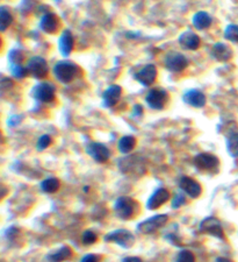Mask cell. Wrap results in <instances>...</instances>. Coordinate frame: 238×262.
<instances>
[{"label":"cell","mask_w":238,"mask_h":262,"mask_svg":"<svg viewBox=\"0 0 238 262\" xmlns=\"http://www.w3.org/2000/svg\"><path fill=\"white\" fill-rule=\"evenodd\" d=\"M200 231L203 233H208L210 236L224 239V231L221 225V222L215 217H208L200 223Z\"/></svg>","instance_id":"cell-11"},{"label":"cell","mask_w":238,"mask_h":262,"mask_svg":"<svg viewBox=\"0 0 238 262\" xmlns=\"http://www.w3.org/2000/svg\"><path fill=\"white\" fill-rule=\"evenodd\" d=\"M166 99L167 92L163 89H151L146 96V103L153 110H163Z\"/></svg>","instance_id":"cell-10"},{"label":"cell","mask_w":238,"mask_h":262,"mask_svg":"<svg viewBox=\"0 0 238 262\" xmlns=\"http://www.w3.org/2000/svg\"><path fill=\"white\" fill-rule=\"evenodd\" d=\"M134 77L143 86L153 85L157 78V68L154 64H148L139 72H136Z\"/></svg>","instance_id":"cell-14"},{"label":"cell","mask_w":238,"mask_h":262,"mask_svg":"<svg viewBox=\"0 0 238 262\" xmlns=\"http://www.w3.org/2000/svg\"><path fill=\"white\" fill-rule=\"evenodd\" d=\"M168 217L166 215H157L151 217V218L144 220V222L140 223L136 227V231L141 234H151L156 232L157 230H159L160 227H163L165 224L167 223Z\"/></svg>","instance_id":"cell-6"},{"label":"cell","mask_w":238,"mask_h":262,"mask_svg":"<svg viewBox=\"0 0 238 262\" xmlns=\"http://www.w3.org/2000/svg\"><path fill=\"white\" fill-rule=\"evenodd\" d=\"M215 262H234L233 260H230V259H228V258H223V257H220V258H217Z\"/></svg>","instance_id":"cell-38"},{"label":"cell","mask_w":238,"mask_h":262,"mask_svg":"<svg viewBox=\"0 0 238 262\" xmlns=\"http://www.w3.org/2000/svg\"><path fill=\"white\" fill-rule=\"evenodd\" d=\"M54 75L63 84H69L78 75L79 69L70 61H61L54 65Z\"/></svg>","instance_id":"cell-3"},{"label":"cell","mask_w":238,"mask_h":262,"mask_svg":"<svg viewBox=\"0 0 238 262\" xmlns=\"http://www.w3.org/2000/svg\"><path fill=\"white\" fill-rule=\"evenodd\" d=\"M122 262H143L142 259L137 258V257H127L122 260Z\"/></svg>","instance_id":"cell-36"},{"label":"cell","mask_w":238,"mask_h":262,"mask_svg":"<svg viewBox=\"0 0 238 262\" xmlns=\"http://www.w3.org/2000/svg\"><path fill=\"white\" fill-rule=\"evenodd\" d=\"M136 143H137V140L135 136L125 135L119 140V144H117V147H119V150L121 151L122 154H129L130 151H133L134 148L136 147Z\"/></svg>","instance_id":"cell-24"},{"label":"cell","mask_w":238,"mask_h":262,"mask_svg":"<svg viewBox=\"0 0 238 262\" xmlns=\"http://www.w3.org/2000/svg\"><path fill=\"white\" fill-rule=\"evenodd\" d=\"M164 65L168 71L171 72H181L188 67V60L186 58L185 55L177 51H171L165 56Z\"/></svg>","instance_id":"cell-9"},{"label":"cell","mask_w":238,"mask_h":262,"mask_svg":"<svg viewBox=\"0 0 238 262\" xmlns=\"http://www.w3.org/2000/svg\"><path fill=\"white\" fill-rule=\"evenodd\" d=\"M86 153L98 163H105L109 160V149L100 142H91L86 146Z\"/></svg>","instance_id":"cell-12"},{"label":"cell","mask_w":238,"mask_h":262,"mask_svg":"<svg viewBox=\"0 0 238 262\" xmlns=\"http://www.w3.org/2000/svg\"><path fill=\"white\" fill-rule=\"evenodd\" d=\"M175 262H195V257L191 251H181L178 254Z\"/></svg>","instance_id":"cell-33"},{"label":"cell","mask_w":238,"mask_h":262,"mask_svg":"<svg viewBox=\"0 0 238 262\" xmlns=\"http://www.w3.org/2000/svg\"><path fill=\"white\" fill-rule=\"evenodd\" d=\"M32 95L37 102L51 103L54 102L55 96H56V89L51 83L42 82L34 86Z\"/></svg>","instance_id":"cell-7"},{"label":"cell","mask_w":238,"mask_h":262,"mask_svg":"<svg viewBox=\"0 0 238 262\" xmlns=\"http://www.w3.org/2000/svg\"><path fill=\"white\" fill-rule=\"evenodd\" d=\"M23 58H25V56H23V53L19 49H12L8 53L9 64H21Z\"/></svg>","instance_id":"cell-30"},{"label":"cell","mask_w":238,"mask_h":262,"mask_svg":"<svg viewBox=\"0 0 238 262\" xmlns=\"http://www.w3.org/2000/svg\"><path fill=\"white\" fill-rule=\"evenodd\" d=\"M212 22H213L212 16L205 11H200L198 13H195L192 19L193 26L195 27V29L199 30H205L207 28H209V27L212 26Z\"/></svg>","instance_id":"cell-22"},{"label":"cell","mask_w":238,"mask_h":262,"mask_svg":"<svg viewBox=\"0 0 238 262\" xmlns=\"http://www.w3.org/2000/svg\"><path fill=\"white\" fill-rule=\"evenodd\" d=\"M72 255V250L69 246H63L60 250H57L54 253L48 255V261L49 262H63L65 260H69Z\"/></svg>","instance_id":"cell-23"},{"label":"cell","mask_w":238,"mask_h":262,"mask_svg":"<svg viewBox=\"0 0 238 262\" xmlns=\"http://www.w3.org/2000/svg\"><path fill=\"white\" fill-rule=\"evenodd\" d=\"M81 241L86 246H89V245L95 244L98 241V236L93 231H85L81 236Z\"/></svg>","instance_id":"cell-31"},{"label":"cell","mask_w":238,"mask_h":262,"mask_svg":"<svg viewBox=\"0 0 238 262\" xmlns=\"http://www.w3.org/2000/svg\"><path fill=\"white\" fill-rule=\"evenodd\" d=\"M119 168L123 174L128 175V176H142L147 170L144 161L136 155L120 158Z\"/></svg>","instance_id":"cell-1"},{"label":"cell","mask_w":238,"mask_h":262,"mask_svg":"<svg viewBox=\"0 0 238 262\" xmlns=\"http://www.w3.org/2000/svg\"><path fill=\"white\" fill-rule=\"evenodd\" d=\"M213 58H215L219 62H228L233 57V50L228 44L223 42H217L212 47L210 50Z\"/></svg>","instance_id":"cell-20"},{"label":"cell","mask_w":238,"mask_h":262,"mask_svg":"<svg viewBox=\"0 0 238 262\" xmlns=\"http://www.w3.org/2000/svg\"><path fill=\"white\" fill-rule=\"evenodd\" d=\"M122 96L121 86L113 84L106 89L102 94V104L105 108H113L120 102Z\"/></svg>","instance_id":"cell-15"},{"label":"cell","mask_w":238,"mask_h":262,"mask_svg":"<svg viewBox=\"0 0 238 262\" xmlns=\"http://www.w3.org/2000/svg\"><path fill=\"white\" fill-rule=\"evenodd\" d=\"M193 164L200 171L214 172L220 168V160L213 154L201 153L193 158Z\"/></svg>","instance_id":"cell-4"},{"label":"cell","mask_w":238,"mask_h":262,"mask_svg":"<svg viewBox=\"0 0 238 262\" xmlns=\"http://www.w3.org/2000/svg\"><path fill=\"white\" fill-rule=\"evenodd\" d=\"M40 27L44 33L55 34L61 28V20L55 13L48 12L41 19Z\"/></svg>","instance_id":"cell-17"},{"label":"cell","mask_w":238,"mask_h":262,"mask_svg":"<svg viewBox=\"0 0 238 262\" xmlns=\"http://www.w3.org/2000/svg\"><path fill=\"white\" fill-rule=\"evenodd\" d=\"M168 199H170V192L166 189L160 188L157 189L153 195L150 196V198L147 202V208L149 210H156L159 209L161 205H164Z\"/></svg>","instance_id":"cell-19"},{"label":"cell","mask_w":238,"mask_h":262,"mask_svg":"<svg viewBox=\"0 0 238 262\" xmlns=\"http://www.w3.org/2000/svg\"><path fill=\"white\" fill-rule=\"evenodd\" d=\"M114 210H115L116 216L122 220H129L135 217L139 211V204L133 198L127 197V196H121L116 199L114 204Z\"/></svg>","instance_id":"cell-2"},{"label":"cell","mask_w":238,"mask_h":262,"mask_svg":"<svg viewBox=\"0 0 238 262\" xmlns=\"http://www.w3.org/2000/svg\"><path fill=\"white\" fill-rule=\"evenodd\" d=\"M179 187L185 194H187L189 197L198 198L202 194V188L198 181L193 180L188 176H184L179 181Z\"/></svg>","instance_id":"cell-16"},{"label":"cell","mask_w":238,"mask_h":262,"mask_svg":"<svg viewBox=\"0 0 238 262\" xmlns=\"http://www.w3.org/2000/svg\"><path fill=\"white\" fill-rule=\"evenodd\" d=\"M51 143H53V139H51V136L44 134V135H42L39 140H37L36 148H37V150L42 151L44 149H47V148L49 147Z\"/></svg>","instance_id":"cell-32"},{"label":"cell","mask_w":238,"mask_h":262,"mask_svg":"<svg viewBox=\"0 0 238 262\" xmlns=\"http://www.w3.org/2000/svg\"><path fill=\"white\" fill-rule=\"evenodd\" d=\"M61 187V182L56 177H49L47 180L42 181L41 183V189L46 194H54V192L58 191V189Z\"/></svg>","instance_id":"cell-25"},{"label":"cell","mask_w":238,"mask_h":262,"mask_svg":"<svg viewBox=\"0 0 238 262\" xmlns=\"http://www.w3.org/2000/svg\"><path fill=\"white\" fill-rule=\"evenodd\" d=\"M185 203H186V199L184 196L180 194H177L174 196V198L172 199V208L178 209V208H180L181 205H184Z\"/></svg>","instance_id":"cell-34"},{"label":"cell","mask_w":238,"mask_h":262,"mask_svg":"<svg viewBox=\"0 0 238 262\" xmlns=\"http://www.w3.org/2000/svg\"><path fill=\"white\" fill-rule=\"evenodd\" d=\"M182 101H184L185 104L192 106V108L201 109L206 105L207 98L202 91L198 90V89H191V90L186 91L182 96Z\"/></svg>","instance_id":"cell-13"},{"label":"cell","mask_w":238,"mask_h":262,"mask_svg":"<svg viewBox=\"0 0 238 262\" xmlns=\"http://www.w3.org/2000/svg\"><path fill=\"white\" fill-rule=\"evenodd\" d=\"M75 46V39L72 33L69 29H65L58 41V49L64 57H68L72 53Z\"/></svg>","instance_id":"cell-21"},{"label":"cell","mask_w":238,"mask_h":262,"mask_svg":"<svg viewBox=\"0 0 238 262\" xmlns=\"http://www.w3.org/2000/svg\"><path fill=\"white\" fill-rule=\"evenodd\" d=\"M224 37L228 41L238 43V25H228L224 30Z\"/></svg>","instance_id":"cell-28"},{"label":"cell","mask_w":238,"mask_h":262,"mask_svg":"<svg viewBox=\"0 0 238 262\" xmlns=\"http://www.w3.org/2000/svg\"><path fill=\"white\" fill-rule=\"evenodd\" d=\"M142 112H143V109H142V106L141 105H135V108H134V116H141L142 115Z\"/></svg>","instance_id":"cell-37"},{"label":"cell","mask_w":238,"mask_h":262,"mask_svg":"<svg viewBox=\"0 0 238 262\" xmlns=\"http://www.w3.org/2000/svg\"><path fill=\"white\" fill-rule=\"evenodd\" d=\"M227 149L230 156L238 157V133H234L228 137Z\"/></svg>","instance_id":"cell-27"},{"label":"cell","mask_w":238,"mask_h":262,"mask_svg":"<svg viewBox=\"0 0 238 262\" xmlns=\"http://www.w3.org/2000/svg\"><path fill=\"white\" fill-rule=\"evenodd\" d=\"M80 262H99V258L96 257V255L88 254L85 255V257L80 260Z\"/></svg>","instance_id":"cell-35"},{"label":"cell","mask_w":238,"mask_h":262,"mask_svg":"<svg viewBox=\"0 0 238 262\" xmlns=\"http://www.w3.org/2000/svg\"><path fill=\"white\" fill-rule=\"evenodd\" d=\"M26 69L28 75L37 79L44 78L49 72V67H48L47 61L41 56L30 57L26 64Z\"/></svg>","instance_id":"cell-5"},{"label":"cell","mask_w":238,"mask_h":262,"mask_svg":"<svg viewBox=\"0 0 238 262\" xmlns=\"http://www.w3.org/2000/svg\"><path fill=\"white\" fill-rule=\"evenodd\" d=\"M9 69H11L12 75L15 78H25L26 76H28L26 67H23L22 64H9Z\"/></svg>","instance_id":"cell-29"},{"label":"cell","mask_w":238,"mask_h":262,"mask_svg":"<svg viewBox=\"0 0 238 262\" xmlns=\"http://www.w3.org/2000/svg\"><path fill=\"white\" fill-rule=\"evenodd\" d=\"M179 44L187 50H196L199 49L200 44H201V40L198 34H195L192 30H186V32L181 33L179 35Z\"/></svg>","instance_id":"cell-18"},{"label":"cell","mask_w":238,"mask_h":262,"mask_svg":"<svg viewBox=\"0 0 238 262\" xmlns=\"http://www.w3.org/2000/svg\"><path fill=\"white\" fill-rule=\"evenodd\" d=\"M12 22L13 15L11 14V12L2 6V7L0 8V29H1V32H5V30L12 25Z\"/></svg>","instance_id":"cell-26"},{"label":"cell","mask_w":238,"mask_h":262,"mask_svg":"<svg viewBox=\"0 0 238 262\" xmlns=\"http://www.w3.org/2000/svg\"><path fill=\"white\" fill-rule=\"evenodd\" d=\"M105 240L108 243H115L123 248H130L135 244V237L128 230H116L107 234Z\"/></svg>","instance_id":"cell-8"}]
</instances>
